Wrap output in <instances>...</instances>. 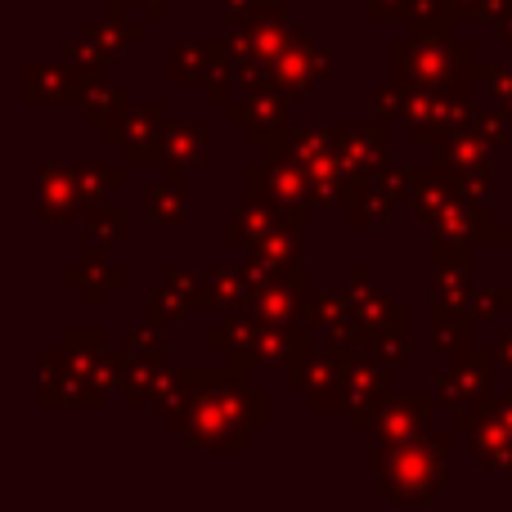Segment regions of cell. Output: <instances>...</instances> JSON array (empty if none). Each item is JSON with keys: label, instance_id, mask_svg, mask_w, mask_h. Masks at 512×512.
<instances>
[{"label": "cell", "instance_id": "obj_1", "mask_svg": "<svg viewBox=\"0 0 512 512\" xmlns=\"http://www.w3.org/2000/svg\"><path fill=\"white\" fill-rule=\"evenodd\" d=\"M270 423V396L256 391L243 373L230 369H189V414L185 445L212 454H243L248 436Z\"/></svg>", "mask_w": 512, "mask_h": 512}, {"label": "cell", "instance_id": "obj_2", "mask_svg": "<svg viewBox=\"0 0 512 512\" xmlns=\"http://www.w3.org/2000/svg\"><path fill=\"white\" fill-rule=\"evenodd\" d=\"M454 432H432L396 445H373V486L400 508H427L454 477Z\"/></svg>", "mask_w": 512, "mask_h": 512}, {"label": "cell", "instance_id": "obj_3", "mask_svg": "<svg viewBox=\"0 0 512 512\" xmlns=\"http://www.w3.org/2000/svg\"><path fill=\"white\" fill-rule=\"evenodd\" d=\"M472 45L468 41H454L450 32H414L405 41H391L387 59L396 72H405L409 86H423V90H441V95L454 99H468L472 104Z\"/></svg>", "mask_w": 512, "mask_h": 512}, {"label": "cell", "instance_id": "obj_4", "mask_svg": "<svg viewBox=\"0 0 512 512\" xmlns=\"http://www.w3.org/2000/svg\"><path fill=\"white\" fill-rule=\"evenodd\" d=\"M324 72H328V45H319L310 32H292L288 27V36H283L279 54L270 63V86L288 104H301Z\"/></svg>", "mask_w": 512, "mask_h": 512}, {"label": "cell", "instance_id": "obj_5", "mask_svg": "<svg viewBox=\"0 0 512 512\" xmlns=\"http://www.w3.org/2000/svg\"><path fill=\"white\" fill-rule=\"evenodd\" d=\"M221 108H225V117H230V126H239L256 149H283V140H288V131H292L288 99L274 86L248 90V99H225Z\"/></svg>", "mask_w": 512, "mask_h": 512}, {"label": "cell", "instance_id": "obj_6", "mask_svg": "<svg viewBox=\"0 0 512 512\" xmlns=\"http://www.w3.org/2000/svg\"><path fill=\"white\" fill-rule=\"evenodd\" d=\"M468 99H454L441 95V90H423V86H409L405 108H400V122L409 126V140L414 144H441L450 131L468 126Z\"/></svg>", "mask_w": 512, "mask_h": 512}, {"label": "cell", "instance_id": "obj_7", "mask_svg": "<svg viewBox=\"0 0 512 512\" xmlns=\"http://www.w3.org/2000/svg\"><path fill=\"white\" fill-rule=\"evenodd\" d=\"M337 203L351 212L355 230H387L400 203V167H378L355 185L337 189Z\"/></svg>", "mask_w": 512, "mask_h": 512}, {"label": "cell", "instance_id": "obj_8", "mask_svg": "<svg viewBox=\"0 0 512 512\" xmlns=\"http://www.w3.org/2000/svg\"><path fill=\"white\" fill-rule=\"evenodd\" d=\"M310 292V270L306 261H292L283 274L274 279H261L252 283V301L248 310L256 315V324H270V328H288L301 319V301Z\"/></svg>", "mask_w": 512, "mask_h": 512}, {"label": "cell", "instance_id": "obj_9", "mask_svg": "<svg viewBox=\"0 0 512 512\" xmlns=\"http://www.w3.org/2000/svg\"><path fill=\"white\" fill-rule=\"evenodd\" d=\"M490 391H495V355L481 351V346H468L459 360H450V369L436 373L432 396L445 400L450 409H463V405H486Z\"/></svg>", "mask_w": 512, "mask_h": 512}, {"label": "cell", "instance_id": "obj_10", "mask_svg": "<svg viewBox=\"0 0 512 512\" xmlns=\"http://www.w3.org/2000/svg\"><path fill=\"white\" fill-rule=\"evenodd\" d=\"M391 391V364H382L369 351H351L346 355V405H351V427L369 432L378 405Z\"/></svg>", "mask_w": 512, "mask_h": 512}, {"label": "cell", "instance_id": "obj_11", "mask_svg": "<svg viewBox=\"0 0 512 512\" xmlns=\"http://www.w3.org/2000/svg\"><path fill=\"white\" fill-rule=\"evenodd\" d=\"M432 405L436 396L432 391H387V400L378 405V414H373L369 432H373V445H396V441H409V436H418L427 427V418H432Z\"/></svg>", "mask_w": 512, "mask_h": 512}, {"label": "cell", "instance_id": "obj_12", "mask_svg": "<svg viewBox=\"0 0 512 512\" xmlns=\"http://www.w3.org/2000/svg\"><path fill=\"white\" fill-rule=\"evenodd\" d=\"M301 315H306L310 328H319L328 342L346 346V351H364V346H369L373 328L364 324V319H355V310L346 306L342 288H333V292H306V301H301Z\"/></svg>", "mask_w": 512, "mask_h": 512}, {"label": "cell", "instance_id": "obj_13", "mask_svg": "<svg viewBox=\"0 0 512 512\" xmlns=\"http://www.w3.org/2000/svg\"><path fill=\"white\" fill-rule=\"evenodd\" d=\"M387 153H391V122L373 117V122L346 126L342 140H337V167H342L346 185H355V180H364L369 171L387 167Z\"/></svg>", "mask_w": 512, "mask_h": 512}, {"label": "cell", "instance_id": "obj_14", "mask_svg": "<svg viewBox=\"0 0 512 512\" xmlns=\"http://www.w3.org/2000/svg\"><path fill=\"white\" fill-rule=\"evenodd\" d=\"M301 234H306V225H297V221H283V225H274L270 234H261L248 248V261L239 265V270L248 274V283L274 279V274H283L292 261H301Z\"/></svg>", "mask_w": 512, "mask_h": 512}, {"label": "cell", "instance_id": "obj_15", "mask_svg": "<svg viewBox=\"0 0 512 512\" xmlns=\"http://www.w3.org/2000/svg\"><path fill=\"white\" fill-rule=\"evenodd\" d=\"M167 108L162 104H144L135 108L126 122H117L113 131H108V140L113 144H126V153H131V162H162V135H167Z\"/></svg>", "mask_w": 512, "mask_h": 512}, {"label": "cell", "instance_id": "obj_16", "mask_svg": "<svg viewBox=\"0 0 512 512\" xmlns=\"http://www.w3.org/2000/svg\"><path fill=\"white\" fill-rule=\"evenodd\" d=\"M256 328H261V324H256L252 310H230V319H225L221 328H207V333H203V346H207V351H221L225 355V369L248 378V373H252Z\"/></svg>", "mask_w": 512, "mask_h": 512}, {"label": "cell", "instance_id": "obj_17", "mask_svg": "<svg viewBox=\"0 0 512 512\" xmlns=\"http://www.w3.org/2000/svg\"><path fill=\"white\" fill-rule=\"evenodd\" d=\"M450 194H454L450 176H445L441 167H427V162H409V167H400V198L414 207V216L423 225L441 212Z\"/></svg>", "mask_w": 512, "mask_h": 512}, {"label": "cell", "instance_id": "obj_18", "mask_svg": "<svg viewBox=\"0 0 512 512\" xmlns=\"http://www.w3.org/2000/svg\"><path fill=\"white\" fill-rule=\"evenodd\" d=\"M468 436H472V459H477V468H486V472H504L508 468L512 432L504 427V418L490 409V400L481 405V414H477V423L468 427Z\"/></svg>", "mask_w": 512, "mask_h": 512}, {"label": "cell", "instance_id": "obj_19", "mask_svg": "<svg viewBox=\"0 0 512 512\" xmlns=\"http://www.w3.org/2000/svg\"><path fill=\"white\" fill-rule=\"evenodd\" d=\"M207 162V126L203 122H176L162 135V167L167 176L185 180L189 167H203Z\"/></svg>", "mask_w": 512, "mask_h": 512}, {"label": "cell", "instance_id": "obj_20", "mask_svg": "<svg viewBox=\"0 0 512 512\" xmlns=\"http://www.w3.org/2000/svg\"><path fill=\"white\" fill-rule=\"evenodd\" d=\"M198 288H203V306H216V310H248L252 301V283L239 265H203L198 270Z\"/></svg>", "mask_w": 512, "mask_h": 512}, {"label": "cell", "instance_id": "obj_21", "mask_svg": "<svg viewBox=\"0 0 512 512\" xmlns=\"http://www.w3.org/2000/svg\"><path fill=\"white\" fill-rule=\"evenodd\" d=\"M409 310H400V306H387V315L373 324V333H369V346L364 351L369 355H378L382 364H391V369H400V364H409Z\"/></svg>", "mask_w": 512, "mask_h": 512}, {"label": "cell", "instance_id": "obj_22", "mask_svg": "<svg viewBox=\"0 0 512 512\" xmlns=\"http://www.w3.org/2000/svg\"><path fill=\"white\" fill-rule=\"evenodd\" d=\"M342 297H346V306L355 310V319H364V324H378L382 315H387V288H382L378 279H373L369 270H364V265H351V270H346V283H342Z\"/></svg>", "mask_w": 512, "mask_h": 512}, {"label": "cell", "instance_id": "obj_23", "mask_svg": "<svg viewBox=\"0 0 512 512\" xmlns=\"http://www.w3.org/2000/svg\"><path fill=\"white\" fill-rule=\"evenodd\" d=\"M436 149H441V162H436V167H441L445 176H459V171L486 167V162H490V149L477 140V135L468 131V126H459V131H450L441 144H436Z\"/></svg>", "mask_w": 512, "mask_h": 512}, {"label": "cell", "instance_id": "obj_24", "mask_svg": "<svg viewBox=\"0 0 512 512\" xmlns=\"http://www.w3.org/2000/svg\"><path fill=\"white\" fill-rule=\"evenodd\" d=\"M346 126L342 122H328V126H301V131H288V140H283V149L292 153V158L301 162V167H310V162L328 158V153H337V140H342Z\"/></svg>", "mask_w": 512, "mask_h": 512}, {"label": "cell", "instance_id": "obj_25", "mask_svg": "<svg viewBox=\"0 0 512 512\" xmlns=\"http://www.w3.org/2000/svg\"><path fill=\"white\" fill-rule=\"evenodd\" d=\"M185 180L167 176V185H149V194H144V216H149V225H185Z\"/></svg>", "mask_w": 512, "mask_h": 512}, {"label": "cell", "instance_id": "obj_26", "mask_svg": "<svg viewBox=\"0 0 512 512\" xmlns=\"http://www.w3.org/2000/svg\"><path fill=\"white\" fill-rule=\"evenodd\" d=\"M126 378H122V396H126V409H144L153 405V391H158V378H162V355H149V360H126Z\"/></svg>", "mask_w": 512, "mask_h": 512}, {"label": "cell", "instance_id": "obj_27", "mask_svg": "<svg viewBox=\"0 0 512 512\" xmlns=\"http://www.w3.org/2000/svg\"><path fill=\"white\" fill-rule=\"evenodd\" d=\"M230 81H234V59L225 41H207V59H203V99L221 108L230 99Z\"/></svg>", "mask_w": 512, "mask_h": 512}, {"label": "cell", "instance_id": "obj_28", "mask_svg": "<svg viewBox=\"0 0 512 512\" xmlns=\"http://www.w3.org/2000/svg\"><path fill=\"white\" fill-rule=\"evenodd\" d=\"M153 405L162 409L167 427H185V414H189V369L185 373H162L158 378V391H153Z\"/></svg>", "mask_w": 512, "mask_h": 512}, {"label": "cell", "instance_id": "obj_29", "mask_svg": "<svg viewBox=\"0 0 512 512\" xmlns=\"http://www.w3.org/2000/svg\"><path fill=\"white\" fill-rule=\"evenodd\" d=\"M468 131L477 135L486 149H504V144H512V117L504 113V108H481V104H472V108H468Z\"/></svg>", "mask_w": 512, "mask_h": 512}, {"label": "cell", "instance_id": "obj_30", "mask_svg": "<svg viewBox=\"0 0 512 512\" xmlns=\"http://www.w3.org/2000/svg\"><path fill=\"white\" fill-rule=\"evenodd\" d=\"M194 315V301L185 297V292H176L171 283H158L149 297V324L153 328H167V324H185V319Z\"/></svg>", "mask_w": 512, "mask_h": 512}, {"label": "cell", "instance_id": "obj_31", "mask_svg": "<svg viewBox=\"0 0 512 512\" xmlns=\"http://www.w3.org/2000/svg\"><path fill=\"white\" fill-rule=\"evenodd\" d=\"M203 59H207V41H180L167 59V81L171 86H194V81H203Z\"/></svg>", "mask_w": 512, "mask_h": 512}, {"label": "cell", "instance_id": "obj_32", "mask_svg": "<svg viewBox=\"0 0 512 512\" xmlns=\"http://www.w3.org/2000/svg\"><path fill=\"white\" fill-rule=\"evenodd\" d=\"M468 72H472L477 86H490V95L499 99V108L512 117V63H481L477 54H472Z\"/></svg>", "mask_w": 512, "mask_h": 512}, {"label": "cell", "instance_id": "obj_33", "mask_svg": "<svg viewBox=\"0 0 512 512\" xmlns=\"http://www.w3.org/2000/svg\"><path fill=\"white\" fill-rule=\"evenodd\" d=\"M405 95H409V77L405 72L391 68L387 81H378V86L369 90V104H373V117H382V122H391V117H400V108H405Z\"/></svg>", "mask_w": 512, "mask_h": 512}, {"label": "cell", "instance_id": "obj_34", "mask_svg": "<svg viewBox=\"0 0 512 512\" xmlns=\"http://www.w3.org/2000/svg\"><path fill=\"white\" fill-rule=\"evenodd\" d=\"M405 23L414 32H450L454 9H450V0H409Z\"/></svg>", "mask_w": 512, "mask_h": 512}, {"label": "cell", "instance_id": "obj_35", "mask_svg": "<svg viewBox=\"0 0 512 512\" xmlns=\"http://www.w3.org/2000/svg\"><path fill=\"white\" fill-rule=\"evenodd\" d=\"M512 306V283H495V288H472L468 310H472V324H490L499 310Z\"/></svg>", "mask_w": 512, "mask_h": 512}, {"label": "cell", "instance_id": "obj_36", "mask_svg": "<svg viewBox=\"0 0 512 512\" xmlns=\"http://www.w3.org/2000/svg\"><path fill=\"white\" fill-rule=\"evenodd\" d=\"M90 36L95 41H104V50H117L122 41H140L144 36V23H122V5H108V23H99V27H90Z\"/></svg>", "mask_w": 512, "mask_h": 512}, {"label": "cell", "instance_id": "obj_37", "mask_svg": "<svg viewBox=\"0 0 512 512\" xmlns=\"http://www.w3.org/2000/svg\"><path fill=\"white\" fill-rule=\"evenodd\" d=\"M490 185H495V162H486V167H472V171H459V176H450L454 198H490Z\"/></svg>", "mask_w": 512, "mask_h": 512}, {"label": "cell", "instance_id": "obj_38", "mask_svg": "<svg viewBox=\"0 0 512 512\" xmlns=\"http://www.w3.org/2000/svg\"><path fill=\"white\" fill-rule=\"evenodd\" d=\"M432 346L441 355H450V360H459V355L472 346V324H436L432 328Z\"/></svg>", "mask_w": 512, "mask_h": 512}, {"label": "cell", "instance_id": "obj_39", "mask_svg": "<svg viewBox=\"0 0 512 512\" xmlns=\"http://www.w3.org/2000/svg\"><path fill=\"white\" fill-rule=\"evenodd\" d=\"M427 252H432V265H463L472 270V243H445V239H427Z\"/></svg>", "mask_w": 512, "mask_h": 512}, {"label": "cell", "instance_id": "obj_40", "mask_svg": "<svg viewBox=\"0 0 512 512\" xmlns=\"http://www.w3.org/2000/svg\"><path fill=\"white\" fill-rule=\"evenodd\" d=\"M122 221H126V216L117 212V207H108V212H99L95 221H90L86 243H90V248H108V243H113L117 234H122Z\"/></svg>", "mask_w": 512, "mask_h": 512}, {"label": "cell", "instance_id": "obj_41", "mask_svg": "<svg viewBox=\"0 0 512 512\" xmlns=\"http://www.w3.org/2000/svg\"><path fill=\"white\" fill-rule=\"evenodd\" d=\"M162 283H171V288H176V292H185V297L194 301V310L203 306V288H198V274L189 270V265H171V270L162 274Z\"/></svg>", "mask_w": 512, "mask_h": 512}, {"label": "cell", "instance_id": "obj_42", "mask_svg": "<svg viewBox=\"0 0 512 512\" xmlns=\"http://www.w3.org/2000/svg\"><path fill=\"white\" fill-rule=\"evenodd\" d=\"M149 355H167L162 333H131L126 337V360H149Z\"/></svg>", "mask_w": 512, "mask_h": 512}, {"label": "cell", "instance_id": "obj_43", "mask_svg": "<svg viewBox=\"0 0 512 512\" xmlns=\"http://www.w3.org/2000/svg\"><path fill=\"white\" fill-rule=\"evenodd\" d=\"M117 108H122V90L104 86V90H95V99L86 104V113L95 117V122H108V117H117Z\"/></svg>", "mask_w": 512, "mask_h": 512}, {"label": "cell", "instance_id": "obj_44", "mask_svg": "<svg viewBox=\"0 0 512 512\" xmlns=\"http://www.w3.org/2000/svg\"><path fill=\"white\" fill-rule=\"evenodd\" d=\"M409 0H369V18L373 23H405Z\"/></svg>", "mask_w": 512, "mask_h": 512}, {"label": "cell", "instance_id": "obj_45", "mask_svg": "<svg viewBox=\"0 0 512 512\" xmlns=\"http://www.w3.org/2000/svg\"><path fill=\"white\" fill-rule=\"evenodd\" d=\"M490 355H495V369H504L512 378V328H504V333L495 337V351H490Z\"/></svg>", "mask_w": 512, "mask_h": 512}, {"label": "cell", "instance_id": "obj_46", "mask_svg": "<svg viewBox=\"0 0 512 512\" xmlns=\"http://www.w3.org/2000/svg\"><path fill=\"white\" fill-rule=\"evenodd\" d=\"M454 18H463V23H477L481 18V0H450Z\"/></svg>", "mask_w": 512, "mask_h": 512}, {"label": "cell", "instance_id": "obj_47", "mask_svg": "<svg viewBox=\"0 0 512 512\" xmlns=\"http://www.w3.org/2000/svg\"><path fill=\"white\" fill-rule=\"evenodd\" d=\"M117 176H122V171H95V176H90V180H86V185H90V189H86V194H90V198H95V194H99V189H104V185H113V180H117Z\"/></svg>", "mask_w": 512, "mask_h": 512}, {"label": "cell", "instance_id": "obj_48", "mask_svg": "<svg viewBox=\"0 0 512 512\" xmlns=\"http://www.w3.org/2000/svg\"><path fill=\"white\" fill-rule=\"evenodd\" d=\"M490 409H495V414L504 418V427L512 432V391H504V396H499V400H490Z\"/></svg>", "mask_w": 512, "mask_h": 512}, {"label": "cell", "instance_id": "obj_49", "mask_svg": "<svg viewBox=\"0 0 512 512\" xmlns=\"http://www.w3.org/2000/svg\"><path fill=\"white\" fill-rule=\"evenodd\" d=\"M495 32H499V36H504V41L512 45V0H508V9H504V14L495 18Z\"/></svg>", "mask_w": 512, "mask_h": 512}, {"label": "cell", "instance_id": "obj_50", "mask_svg": "<svg viewBox=\"0 0 512 512\" xmlns=\"http://www.w3.org/2000/svg\"><path fill=\"white\" fill-rule=\"evenodd\" d=\"M504 9H508V0H481V18H490V23H495Z\"/></svg>", "mask_w": 512, "mask_h": 512}, {"label": "cell", "instance_id": "obj_51", "mask_svg": "<svg viewBox=\"0 0 512 512\" xmlns=\"http://www.w3.org/2000/svg\"><path fill=\"white\" fill-rule=\"evenodd\" d=\"M144 14H149L153 23H162V18H167V0H144Z\"/></svg>", "mask_w": 512, "mask_h": 512}, {"label": "cell", "instance_id": "obj_52", "mask_svg": "<svg viewBox=\"0 0 512 512\" xmlns=\"http://www.w3.org/2000/svg\"><path fill=\"white\" fill-rule=\"evenodd\" d=\"M216 5H225L230 14H248L252 5H261V0H216Z\"/></svg>", "mask_w": 512, "mask_h": 512}, {"label": "cell", "instance_id": "obj_53", "mask_svg": "<svg viewBox=\"0 0 512 512\" xmlns=\"http://www.w3.org/2000/svg\"><path fill=\"white\" fill-rule=\"evenodd\" d=\"M504 472H508V477H512V459H508V468H504Z\"/></svg>", "mask_w": 512, "mask_h": 512}, {"label": "cell", "instance_id": "obj_54", "mask_svg": "<svg viewBox=\"0 0 512 512\" xmlns=\"http://www.w3.org/2000/svg\"><path fill=\"white\" fill-rule=\"evenodd\" d=\"M504 243H512V230H508V239H504Z\"/></svg>", "mask_w": 512, "mask_h": 512}]
</instances>
